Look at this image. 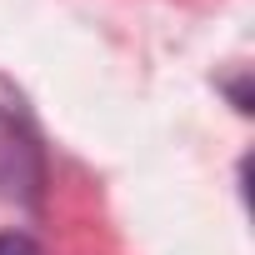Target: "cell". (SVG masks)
<instances>
[{"label": "cell", "instance_id": "obj_1", "mask_svg": "<svg viewBox=\"0 0 255 255\" xmlns=\"http://www.w3.org/2000/svg\"><path fill=\"white\" fill-rule=\"evenodd\" d=\"M20 155H30V160H35L30 140H20V135H15V125L0 115V185H5V190H15V185H20Z\"/></svg>", "mask_w": 255, "mask_h": 255}, {"label": "cell", "instance_id": "obj_2", "mask_svg": "<svg viewBox=\"0 0 255 255\" xmlns=\"http://www.w3.org/2000/svg\"><path fill=\"white\" fill-rule=\"evenodd\" d=\"M0 255H40V245L25 230H5V235H0Z\"/></svg>", "mask_w": 255, "mask_h": 255}]
</instances>
